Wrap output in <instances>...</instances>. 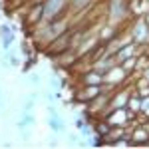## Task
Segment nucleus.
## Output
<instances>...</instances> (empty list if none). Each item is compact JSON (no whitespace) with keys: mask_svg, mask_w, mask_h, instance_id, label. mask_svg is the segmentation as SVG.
I'll list each match as a JSON object with an SVG mask.
<instances>
[{"mask_svg":"<svg viewBox=\"0 0 149 149\" xmlns=\"http://www.w3.org/2000/svg\"><path fill=\"white\" fill-rule=\"evenodd\" d=\"M70 10V0H46L44 2V22L64 20Z\"/></svg>","mask_w":149,"mask_h":149,"instance_id":"1","label":"nucleus"},{"mask_svg":"<svg viewBox=\"0 0 149 149\" xmlns=\"http://www.w3.org/2000/svg\"><path fill=\"white\" fill-rule=\"evenodd\" d=\"M127 16H129V4H127V0H109L107 20H109L111 26H119Z\"/></svg>","mask_w":149,"mask_h":149,"instance_id":"2","label":"nucleus"},{"mask_svg":"<svg viewBox=\"0 0 149 149\" xmlns=\"http://www.w3.org/2000/svg\"><path fill=\"white\" fill-rule=\"evenodd\" d=\"M127 78H129V74L121 68V64H115L113 68H109V72L103 74V86H107V88H121Z\"/></svg>","mask_w":149,"mask_h":149,"instance_id":"3","label":"nucleus"},{"mask_svg":"<svg viewBox=\"0 0 149 149\" xmlns=\"http://www.w3.org/2000/svg\"><path fill=\"white\" fill-rule=\"evenodd\" d=\"M131 40L137 42L139 46H145L149 42V24L145 20V16L137 18L133 22V28H131Z\"/></svg>","mask_w":149,"mask_h":149,"instance_id":"4","label":"nucleus"},{"mask_svg":"<svg viewBox=\"0 0 149 149\" xmlns=\"http://www.w3.org/2000/svg\"><path fill=\"white\" fill-rule=\"evenodd\" d=\"M133 90H129V88H121V90H117L115 88L113 93H111V100H109V107H107V111L109 109H115V107H125L127 105V100H129V95H131ZM105 111V113H107Z\"/></svg>","mask_w":149,"mask_h":149,"instance_id":"5","label":"nucleus"},{"mask_svg":"<svg viewBox=\"0 0 149 149\" xmlns=\"http://www.w3.org/2000/svg\"><path fill=\"white\" fill-rule=\"evenodd\" d=\"M24 22L26 26H40L44 22V4H32L30 10H26Z\"/></svg>","mask_w":149,"mask_h":149,"instance_id":"6","label":"nucleus"},{"mask_svg":"<svg viewBox=\"0 0 149 149\" xmlns=\"http://www.w3.org/2000/svg\"><path fill=\"white\" fill-rule=\"evenodd\" d=\"M81 84L84 86H103V74H100L95 68H90L81 74Z\"/></svg>","mask_w":149,"mask_h":149,"instance_id":"7","label":"nucleus"},{"mask_svg":"<svg viewBox=\"0 0 149 149\" xmlns=\"http://www.w3.org/2000/svg\"><path fill=\"white\" fill-rule=\"evenodd\" d=\"M109 131H111V123H109L105 117L97 119V121H93V133H95V135H100V137H105Z\"/></svg>","mask_w":149,"mask_h":149,"instance_id":"8","label":"nucleus"},{"mask_svg":"<svg viewBox=\"0 0 149 149\" xmlns=\"http://www.w3.org/2000/svg\"><path fill=\"white\" fill-rule=\"evenodd\" d=\"M48 127H50L54 133H62V131H66V123H64L62 115H48Z\"/></svg>","mask_w":149,"mask_h":149,"instance_id":"9","label":"nucleus"},{"mask_svg":"<svg viewBox=\"0 0 149 149\" xmlns=\"http://www.w3.org/2000/svg\"><path fill=\"white\" fill-rule=\"evenodd\" d=\"M125 107L133 115H135V117H137V115L141 113V97H139L135 92H131V95H129V100H127V105H125Z\"/></svg>","mask_w":149,"mask_h":149,"instance_id":"10","label":"nucleus"},{"mask_svg":"<svg viewBox=\"0 0 149 149\" xmlns=\"http://www.w3.org/2000/svg\"><path fill=\"white\" fill-rule=\"evenodd\" d=\"M139 62H141V56H139V54H135V56H129V58H125V60L121 62V68L125 70L127 74H131V72H135V70H137Z\"/></svg>","mask_w":149,"mask_h":149,"instance_id":"11","label":"nucleus"},{"mask_svg":"<svg viewBox=\"0 0 149 149\" xmlns=\"http://www.w3.org/2000/svg\"><path fill=\"white\" fill-rule=\"evenodd\" d=\"M34 121H36V117H34L32 111H24L22 117L16 121V127H18V129H28V127L34 125Z\"/></svg>","mask_w":149,"mask_h":149,"instance_id":"12","label":"nucleus"},{"mask_svg":"<svg viewBox=\"0 0 149 149\" xmlns=\"http://www.w3.org/2000/svg\"><path fill=\"white\" fill-rule=\"evenodd\" d=\"M92 0H70V10L72 12H81L90 6Z\"/></svg>","mask_w":149,"mask_h":149,"instance_id":"13","label":"nucleus"},{"mask_svg":"<svg viewBox=\"0 0 149 149\" xmlns=\"http://www.w3.org/2000/svg\"><path fill=\"white\" fill-rule=\"evenodd\" d=\"M14 40H16V34L2 36V38H0V46H2V50H12V44H14Z\"/></svg>","mask_w":149,"mask_h":149,"instance_id":"14","label":"nucleus"},{"mask_svg":"<svg viewBox=\"0 0 149 149\" xmlns=\"http://www.w3.org/2000/svg\"><path fill=\"white\" fill-rule=\"evenodd\" d=\"M36 100H38V93H30V95L26 97V102H24L22 109H24V111H32L34 105H36Z\"/></svg>","mask_w":149,"mask_h":149,"instance_id":"15","label":"nucleus"},{"mask_svg":"<svg viewBox=\"0 0 149 149\" xmlns=\"http://www.w3.org/2000/svg\"><path fill=\"white\" fill-rule=\"evenodd\" d=\"M8 34H14V28H12L10 24H0V38L8 36Z\"/></svg>","mask_w":149,"mask_h":149,"instance_id":"16","label":"nucleus"},{"mask_svg":"<svg viewBox=\"0 0 149 149\" xmlns=\"http://www.w3.org/2000/svg\"><path fill=\"white\" fill-rule=\"evenodd\" d=\"M48 86H50V90H58V88L62 86V81L58 80L56 76H50V78H48Z\"/></svg>","mask_w":149,"mask_h":149,"instance_id":"17","label":"nucleus"},{"mask_svg":"<svg viewBox=\"0 0 149 149\" xmlns=\"http://www.w3.org/2000/svg\"><path fill=\"white\" fill-rule=\"evenodd\" d=\"M44 100H46V103H54V102H56L54 90H46V92H44Z\"/></svg>","mask_w":149,"mask_h":149,"instance_id":"18","label":"nucleus"},{"mask_svg":"<svg viewBox=\"0 0 149 149\" xmlns=\"http://www.w3.org/2000/svg\"><path fill=\"white\" fill-rule=\"evenodd\" d=\"M28 81H30L32 86H40V84H42V78H40L38 74H30V76H28Z\"/></svg>","mask_w":149,"mask_h":149,"instance_id":"19","label":"nucleus"},{"mask_svg":"<svg viewBox=\"0 0 149 149\" xmlns=\"http://www.w3.org/2000/svg\"><path fill=\"white\" fill-rule=\"evenodd\" d=\"M46 111H48V115H60V113H58V109L54 107V103H48V105H46Z\"/></svg>","mask_w":149,"mask_h":149,"instance_id":"20","label":"nucleus"},{"mask_svg":"<svg viewBox=\"0 0 149 149\" xmlns=\"http://www.w3.org/2000/svg\"><path fill=\"white\" fill-rule=\"evenodd\" d=\"M141 76H143V78H145V80L149 81V64H147V66H145L143 70H141Z\"/></svg>","mask_w":149,"mask_h":149,"instance_id":"21","label":"nucleus"},{"mask_svg":"<svg viewBox=\"0 0 149 149\" xmlns=\"http://www.w3.org/2000/svg\"><path fill=\"white\" fill-rule=\"evenodd\" d=\"M48 147H56V139H50L48 141Z\"/></svg>","mask_w":149,"mask_h":149,"instance_id":"22","label":"nucleus"},{"mask_svg":"<svg viewBox=\"0 0 149 149\" xmlns=\"http://www.w3.org/2000/svg\"><path fill=\"white\" fill-rule=\"evenodd\" d=\"M46 0H30V4H44Z\"/></svg>","mask_w":149,"mask_h":149,"instance_id":"23","label":"nucleus"},{"mask_svg":"<svg viewBox=\"0 0 149 149\" xmlns=\"http://www.w3.org/2000/svg\"><path fill=\"white\" fill-rule=\"evenodd\" d=\"M145 20H147V24H149V10L145 12Z\"/></svg>","mask_w":149,"mask_h":149,"instance_id":"24","label":"nucleus"},{"mask_svg":"<svg viewBox=\"0 0 149 149\" xmlns=\"http://www.w3.org/2000/svg\"><path fill=\"white\" fill-rule=\"evenodd\" d=\"M0 105H2V92H0Z\"/></svg>","mask_w":149,"mask_h":149,"instance_id":"25","label":"nucleus"},{"mask_svg":"<svg viewBox=\"0 0 149 149\" xmlns=\"http://www.w3.org/2000/svg\"><path fill=\"white\" fill-rule=\"evenodd\" d=\"M145 2H147V10H149V0H145Z\"/></svg>","mask_w":149,"mask_h":149,"instance_id":"26","label":"nucleus"}]
</instances>
